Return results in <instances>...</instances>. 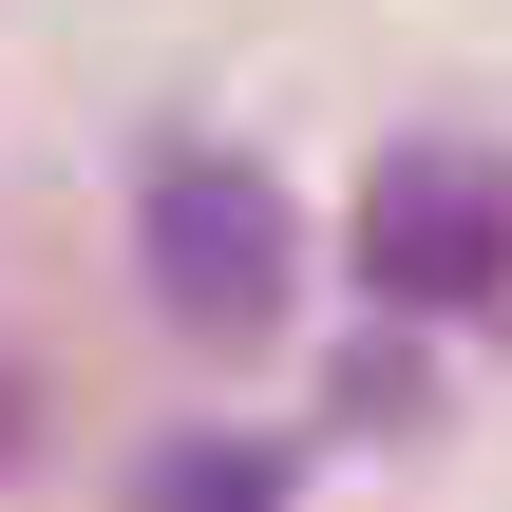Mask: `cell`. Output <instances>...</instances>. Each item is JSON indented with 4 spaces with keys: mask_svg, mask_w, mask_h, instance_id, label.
Instances as JSON below:
<instances>
[{
    "mask_svg": "<svg viewBox=\"0 0 512 512\" xmlns=\"http://www.w3.org/2000/svg\"><path fill=\"white\" fill-rule=\"evenodd\" d=\"M133 247H152L171 342H266V323H285V266H304L285 190H266L247 152H171V171H152V209H133Z\"/></svg>",
    "mask_w": 512,
    "mask_h": 512,
    "instance_id": "cell-1",
    "label": "cell"
},
{
    "mask_svg": "<svg viewBox=\"0 0 512 512\" xmlns=\"http://www.w3.org/2000/svg\"><path fill=\"white\" fill-rule=\"evenodd\" d=\"M361 285L380 304H494L512 285V171L494 152H380L361 171Z\"/></svg>",
    "mask_w": 512,
    "mask_h": 512,
    "instance_id": "cell-2",
    "label": "cell"
},
{
    "mask_svg": "<svg viewBox=\"0 0 512 512\" xmlns=\"http://www.w3.org/2000/svg\"><path fill=\"white\" fill-rule=\"evenodd\" d=\"M152 512H285V437H190V456H152Z\"/></svg>",
    "mask_w": 512,
    "mask_h": 512,
    "instance_id": "cell-3",
    "label": "cell"
}]
</instances>
